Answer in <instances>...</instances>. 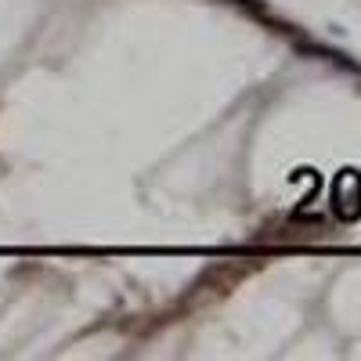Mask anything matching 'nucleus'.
<instances>
[{
	"mask_svg": "<svg viewBox=\"0 0 361 361\" xmlns=\"http://www.w3.org/2000/svg\"><path fill=\"white\" fill-rule=\"evenodd\" d=\"M253 264H238V260H221V264H209L202 275L192 282V300H221L231 289H238L250 275H253Z\"/></svg>",
	"mask_w": 361,
	"mask_h": 361,
	"instance_id": "1",
	"label": "nucleus"
},
{
	"mask_svg": "<svg viewBox=\"0 0 361 361\" xmlns=\"http://www.w3.org/2000/svg\"><path fill=\"white\" fill-rule=\"evenodd\" d=\"M329 199H333V214L340 221H357L361 217V173L357 170H340L336 180H333V192H329Z\"/></svg>",
	"mask_w": 361,
	"mask_h": 361,
	"instance_id": "2",
	"label": "nucleus"
}]
</instances>
